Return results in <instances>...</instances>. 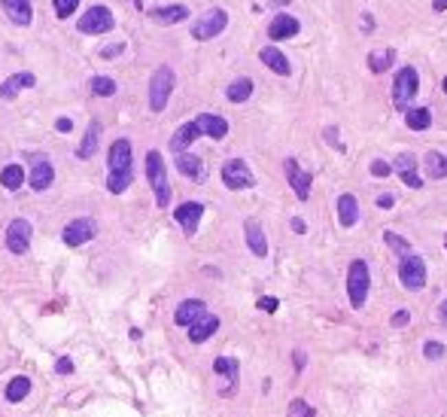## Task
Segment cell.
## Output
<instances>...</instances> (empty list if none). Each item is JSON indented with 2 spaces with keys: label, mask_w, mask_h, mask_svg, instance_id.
<instances>
[{
  "label": "cell",
  "mask_w": 447,
  "mask_h": 417,
  "mask_svg": "<svg viewBox=\"0 0 447 417\" xmlns=\"http://www.w3.org/2000/svg\"><path fill=\"white\" fill-rule=\"evenodd\" d=\"M201 137V128H198V122L195 119H192V122H186V125H180V128H176V134L174 137H170V150H174L176 155L180 153H186L192 144H195V140Z\"/></svg>",
  "instance_id": "cell-19"
},
{
  "label": "cell",
  "mask_w": 447,
  "mask_h": 417,
  "mask_svg": "<svg viewBox=\"0 0 447 417\" xmlns=\"http://www.w3.org/2000/svg\"><path fill=\"white\" fill-rule=\"evenodd\" d=\"M55 372H58V374H70V372H73V363H70L67 357H61L58 363H55Z\"/></svg>",
  "instance_id": "cell-44"
},
{
  "label": "cell",
  "mask_w": 447,
  "mask_h": 417,
  "mask_svg": "<svg viewBox=\"0 0 447 417\" xmlns=\"http://www.w3.org/2000/svg\"><path fill=\"white\" fill-rule=\"evenodd\" d=\"M170 91H174V70L161 65L149 80V107H152V113H161L168 107Z\"/></svg>",
  "instance_id": "cell-4"
},
{
  "label": "cell",
  "mask_w": 447,
  "mask_h": 417,
  "mask_svg": "<svg viewBox=\"0 0 447 417\" xmlns=\"http://www.w3.org/2000/svg\"><path fill=\"white\" fill-rule=\"evenodd\" d=\"M0 6H3V12L10 16V22H16V25H31V16H34V10H31V0H0Z\"/></svg>",
  "instance_id": "cell-24"
},
{
  "label": "cell",
  "mask_w": 447,
  "mask_h": 417,
  "mask_svg": "<svg viewBox=\"0 0 447 417\" xmlns=\"http://www.w3.org/2000/svg\"><path fill=\"white\" fill-rule=\"evenodd\" d=\"M89 89H91V95L110 98V95H116V80H110V76H91Z\"/></svg>",
  "instance_id": "cell-36"
},
{
  "label": "cell",
  "mask_w": 447,
  "mask_h": 417,
  "mask_svg": "<svg viewBox=\"0 0 447 417\" xmlns=\"http://www.w3.org/2000/svg\"><path fill=\"white\" fill-rule=\"evenodd\" d=\"M286 417H317V412H314V408H310L304 399H293V402H289Z\"/></svg>",
  "instance_id": "cell-38"
},
{
  "label": "cell",
  "mask_w": 447,
  "mask_h": 417,
  "mask_svg": "<svg viewBox=\"0 0 447 417\" xmlns=\"http://www.w3.org/2000/svg\"><path fill=\"white\" fill-rule=\"evenodd\" d=\"M174 216H176V223L183 225V232L192 238L198 232V223H201V216H204V204L201 201H186V204H180V207L174 210Z\"/></svg>",
  "instance_id": "cell-15"
},
{
  "label": "cell",
  "mask_w": 447,
  "mask_h": 417,
  "mask_svg": "<svg viewBox=\"0 0 447 417\" xmlns=\"http://www.w3.org/2000/svg\"><path fill=\"white\" fill-rule=\"evenodd\" d=\"M55 180V168L46 155H34L31 159V189L34 192H46Z\"/></svg>",
  "instance_id": "cell-14"
},
{
  "label": "cell",
  "mask_w": 447,
  "mask_h": 417,
  "mask_svg": "<svg viewBox=\"0 0 447 417\" xmlns=\"http://www.w3.org/2000/svg\"><path fill=\"white\" fill-rule=\"evenodd\" d=\"M250 95H253V80H250V76H238V80H234L231 86L225 89V98H229L231 104L250 101Z\"/></svg>",
  "instance_id": "cell-30"
},
{
  "label": "cell",
  "mask_w": 447,
  "mask_h": 417,
  "mask_svg": "<svg viewBox=\"0 0 447 417\" xmlns=\"http://www.w3.org/2000/svg\"><path fill=\"white\" fill-rule=\"evenodd\" d=\"M325 140H329L332 146H338V150L344 153V146H341V140H338V128H335V125H332V128H325Z\"/></svg>",
  "instance_id": "cell-45"
},
{
  "label": "cell",
  "mask_w": 447,
  "mask_h": 417,
  "mask_svg": "<svg viewBox=\"0 0 447 417\" xmlns=\"http://www.w3.org/2000/svg\"><path fill=\"white\" fill-rule=\"evenodd\" d=\"M404 125H408L411 131H426L432 125V113L429 107H414L404 113Z\"/></svg>",
  "instance_id": "cell-31"
},
{
  "label": "cell",
  "mask_w": 447,
  "mask_h": 417,
  "mask_svg": "<svg viewBox=\"0 0 447 417\" xmlns=\"http://www.w3.org/2000/svg\"><path fill=\"white\" fill-rule=\"evenodd\" d=\"M444 353H447V350H444L442 341H426V344H423V357H426V359H442Z\"/></svg>",
  "instance_id": "cell-39"
},
{
  "label": "cell",
  "mask_w": 447,
  "mask_h": 417,
  "mask_svg": "<svg viewBox=\"0 0 447 417\" xmlns=\"http://www.w3.org/2000/svg\"><path fill=\"white\" fill-rule=\"evenodd\" d=\"M6 247L16 256H25L27 247H31V223L27 220H12L6 225Z\"/></svg>",
  "instance_id": "cell-12"
},
{
  "label": "cell",
  "mask_w": 447,
  "mask_h": 417,
  "mask_svg": "<svg viewBox=\"0 0 447 417\" xmlns=\"http://www.w3.org/2000/svg\"><path fill=\"white\" fill-rule=\"evenodd\" d=\"M399 280H402L404 289H411V293L423 289L426 286V262H423V256H417V253L404 256L402 265H399Z\"/></svg>",
  "instance_id": "cell-9"
},
{
  "label": "cell",
  "mask_w": 447,
  "mask_h": 417,
  "mask_svg": "<svg viewBox=\"0 0 447 417\" xmlns=\"http://www.w3.org/2000/svg\"><path fill=\"white\" fill-rule=\"evenodd\" d=\"M131 140L119 137L116 144L110 146V155H106V165H110V177H106V189L113 195L125 192L134 180V165H131Z\"/></svg>",
  "instance_id": "cell-1"
},
{
  "label": "cell",
  "mask_w": 447,
  "mask_h": 417,
  "mask_svg": "<svg viewBox=\"0 0 447 417\" xmlns=\"http://www.w3.org/2000/svg\"><path fill=\"white\" fill-rule=\"evenodd\" d=\"M98 140H101V125L91 122L89 131H85V137H82V144H80V150H76V155H80V159H91L95 150H98Z\"/></svg>",
  "instance_id": "cell-34"
},
{
  "label": "cell",
  "mask_w": 447,
  "mask_h": 417,
  "mask_svg": "<svg viewBox=\"0 0 447 417\" xmlns=\"http://www.w3.org/2000/svg\"><path fill=\"white\" fill-rule=\"evenodd\" d=\"M438 320H442V326H447V299L438 305Z\"/></svg>",
  "instance_id": "cell-52"
},
{
  "label": "cell",
  "mask_w": 447,
  "mask_h": 417,
  "mask_svg": "<svg viewBox=\"0 0 447 417\" xmlns=\"http://www.w3.org/2000/svg\"><path fill=\"white\" fill-rule=\"evenodd\" d=\"M442 89H444V91H447V80H444V82H442Z\"/></svg>",
  "instance_id": "cell-55"
},
{
  "label": "cell",
  "mask_w": 447,
  "mask_h": 417,
  "mask_svg": "<svg viewBox=\"0 0 447 417\" xmlns=\"http://www.w3.org/2000/svg\"><path fill=\"white\" fill-rule=\"evenodd\" d=\"M259 58H262V65L271 67L274 74H280V76H289V74H293V65H289V58H286V55H283L277 46H265V49L259 52Z\"/></svg>",
  "instance_id": "cell-23"
},
{
  "label": "cell",
  "mask_w": 447,
  "mask_h": 417,
  "mask_svg": "<svg viewBox=\"0 0 447 417\" xmlns=\"http://www.w3.org/2000/svg\"><path fill=\"white\" fill-rule=\"evenodd\" d=\"M423 168H426V177H432V180H444L447 177V155L438 153V150H429L423 155Z\"/></svg>",
  "instance_id": "cell-28"
},
{
  "label": "cell",
  "mask_w": 447,
  "mask_h": 417,
  "mask_svg": "<svg viewBox=\"0 0 447 417\" xmlns=\"http://www.w3.org/2000/svg\"><path fill=\"white\" fill-rule=\"evenodd\" d=\"M362 27H365V31H374V19H371V12H362Z\"/></svg>",
  "instance_id": "cell-51"
},
{
  "label": "cell",
  "mask_w": 447,
  "mask_h": 417,
  "mask_svg": "<svg viewBox=\"0 0 447 417\" xmlns=\"http://www.w3.org/2000/svg\"><path fill=\"white\" fill-rule=\"evenodd\" d=\"M195 122H198V128H201V134H207L213 140H222L225 134H229V122H225L222 116H216V113H201Z\"/></svg>",
  "instance_id": "cell-20"
},
{
  "label": "cell",
  "mask_w": 447,
  "mask_h": 417,
  "mask_svg": "<svg viewBox=\"0 0 447 417\" xmlns=\"http://www.w3.org/2000/svg\"><path fill=\"white\" fill-rule=\"evenodd\" d=\"M293 363H295L298 372H304V365H308V357H304V350H295L293 353Z\"/></svg>",
  "instance_id": "cell-47"
},
{
  "label": "cell",
  "mask_w": 447,
  "mask_h": 417,
  "mask_svg": "<svg viewBox=\"0 0 447 417\" xmlns=\"http://www.w3.org/2000/svg\"><path fill=\"white\" fill-rule=\"evenodd\" d=\"M229 27V12L225 10H207L204 16H198L195 22H192V37L195 40H213L219 37V34Z\"/></svg>",
  "instance_id": "cell-6"
},
{
  "label": "cell",
  "mask_w": 447,
  "mask_h": 417,
  "mask_svg": "<svg viewBox=\"0 0 447 417\" xmlns=\"http://www.w3.org/2000/svg\"><path fill=\"white\" fill-rule=\"evenodd\" d=\"M274 3H289V0H274Z\"/></svg>",
  "instance_id": "cell-54"
},
{
  "label": "cell",
  "mask_w": 447,
  "mask_h": 417,
  "mask_svg": "<svg viewBox=\"0 0 447 417\" xmlns=\"http://www.w3.org/2000/svg\"><path fill=\"white\" fill-rule=\"evenodd\" d=\"M368 289H371V271H368L365 259H353L350 271H347V295H350V305L356 311L365 305Z\"/></svg>",
  "instance_id": "cell-3"
},
{
  "label": "cell",
  "mask_w": 447,
  "mask_h": 417,
  "mask_svg": "<svg viewBox=\"0 0 447 417\" xmlns=\"http://www.w3.org/2000/svg\"><path fill=\"white\" fill-rule=\"evenodd\" d=\"M95 235H98V223L89 220V216H80V220L67 223L64 225V232H61V238H64V244L67 247H82V244H89Z\"/></svg>",
  "instance_id": "cell-10"
},
{
  "label": "cell",
  "mask_w": 447,
  "mask_h": 417,
  "mask_svg": "<svg viewBox=\"0 0 447 417\" xmlns=\"http://www.w3.org/2000/svg\"><path fill=\"white\" fill-rule=\"evenodd\" d=\"M176 171H180L183 177H189V180L201 183L204 180V161L198 159V155H192V153H180L176 155Z\"/></svg>",
  "instance_id": "cell-27"
},
{
  "label": "cell",
  "mask_w": 447,
  "mask_h": 417,
  "mask_svg": "<svg viewBox=\"0 0 447 417\" xmlns=\"http://www.w3.org/2000/svg\"><path fill=\"white\" fill-rule=\"evenodd\" d=\"M34 86H37V76L34 74H27V70L25 74H12L6 82H0V98H16L21 89H34Z\"/></svg>",
  "instance_id": "cell-26"
},
{
  "label": "cell",
  "mask_w": 447,
  "mask_h": 417,
  "mask_svg": "<svg viewBox=\"0 0 447 417\" xmlns=\"http://www.w3.org/2000/svg\"><path fill=\"white\" fill-rule=\"evenodd\" d=\"M298 19L295 16H289V12H277L274 16V22L268 25V37L271 40H289V37H295L298 34Z\"/></svg>",
  "instance_id": "cell-17"
},
{
  "label": "cell",
  "mask_w": 447,
  "mask_h": 417,
  "mask_svg": "<svg viewBox=\"0 0 447 417\" xmlns=\"http://www.w3.org/2000/svg\"><path fill=\"white\" fill-rule=\"evenodd\" d=\"M417 165H420V161H417L414 153H399V155H396V161H393V171L402 177L404 186L420 189L423 180H420V174H417Z\"/></svg>",
  "instance_id": "cell-13"
},
{
  "label": "cell",
  "mask_w": 447,
  "mask_h": 417,
  "mask_svg": "<svg viewBox=\"0 0 447 417\" xmlns=\"http://www.w3.org/2000/svg\"><path fill=\"white\" fill-rule=\"evenodd\" d=\"M76 6H80V0H55V12H58L61 19L73 16V12H76Z\"/></svg>",
  "instance_id": "cell-40"
},
{
  "label": "cell",
  "mask_w": 447,
  "mask_h": 417,
  "mask_svg": "<svg viewBox=\"0 0 447 417\" xmlns=\"http://www.w3.org/2000/svg\"><path fill=\"white\" fill-rule=\"evenodd\" d=\"M149 19H152L155 25H180L189 19V6L183 3H170V6H155L152 12H149Z\"/></svg>",
  "instance_id": "cell-18"
},
{
  "label": "cell",
  "mask_w": 447,
  "mask_h": 417,
  "mask_svg": "<svg viewBox=\"0 0 447 417\" xmlns=\"http://www.w3.org/2000/svg\"><path fill=\"white\" fill-rule=\"evenodd\" d=\"M244 235H247V247L253 250V256L265 259L268 256V241H265V232L255 220H247L244 223Z\"/></svg>",
  "instance_id": "cell-21"
},
{
  "label": "cell",
  "mask_w": 447,
  "mask_h": 417,
  "mask_svg": "<svg viewBox=\"0 0 447 417\" xmlns=\"http://www.w3.org/2000/svg\"><path fill=\"white\" fill-rule=\"evenodd\" d=\"M417 89H420V76H417L414 67H402L393 80V104L399 110L408 113V104L417 98Z\"/></svg>",
  "instance_id": "cell-5"
},
{
  "label": "cell",
  "mask_w": 447,
  "mask_h": 417,
  "mask_svg": "<svg viewBox=\"0 0 447 417\" xmlns=\"http://www.w3.org/2000/svg\"><path fill=\"white\" fill-rule=\"evenodd\" d=\"M222 183L234 192H240V189H253L255 186V177L250 171V165H247L244 159H229L222 165Z\"/></svg>",
  "instance_id": "cell-8"
},
{
  "label": "cell",
  "mask_w": 447,
  "mask_h": 417,
  "mask_svg": "<svg viewBox=\"0 0 447 417\" xmlns=\"http://www.w3.org/2000/svg\"><path fill=\"white\" fill-rule=\"evenodd\" d=\"M201 317H207V308H204V302L201 299H186L180 308H176L174 320H176V326L192 329L198 320H201Z\"/></svg>",
  "instance_id": "cell-16"
},
{
  "label": "cell",
  "mask_w": 447,
  "mask_h": 417,
  "mask_svg": "<svg viewBox=\"0 0 447 417\" xmlns=\"http://www.w3.org/2000/svg\"><path fill=\"white\" fill-rule=\"evenodd\" d=\"M213 372H216L219 378L229 381V387L222 390V396H231L234 387H238V359L234 357H219L216 363H213Z\"/></svg>",
  "instance_id": "cell-25"
},
{
  "label": "cell",
  "mask_w": 447,
  "mask_h": 417,
  "mask_svg": "<svg viewBox=\"0 0 447 417\" xmlns=\"http://www.w3.org/2000/svg\"><path fill=\"white\" fill-rule=\"evenodd\" d=\"M259 308H262V311H268V314H274V311L280 308V302L271 299V295H262V299H259Z\"/></svg>",
  "instance_id": "cell-43"
},
{
  "label": "cell",
  "mask_w": 447,
  "mask_h": 417,
  "mask_svg": "<svg viewBox=\"0 0 447 417\" xmlns=\"http://www.w3.org/2000/svg\"><path fill=\"white\" fill-rule=\"evenodd\" d=\"M371 174L374 177H389V174H393V165H389V161H383V159H374L371 161Z\"/></svg>",
  "instance_id": "cell-41"
},
{
  "label": "cell",
  "mask_w": 447,
  "mask_h": 417,
  "mask_svg": "<svg viewBox=\"0 0 447 417\" xmlns=\"http://www.w3.org/2000/svg\"><path fill=\"white\" fill-rule=\"evenodd\" d=\"M122 52H125V43H110V46L101 49L104 58H116V55H122Z\"/></svg>",
  "instance_id": "cell-42"
},
{
  "label": "cell",
  "mask_w": 447,
  "mask_h": 417,
  "mask_svg": "<svg viewBox=\"0 0 447 417\" xmlns=\"http://www.w3.org/2000/svg\"><path fill=\"white\" fill-rule=\"evenodd\" d=\"M283 168H286V180H289V186H293V192L298 195V201H308L314 177L298 165V159H286V161H283Z\"/></svg>",
  "instance_id": "cell-11"
},
{
  "label": "cell",
  "mask_w": 447,
  "mask_h": 417,
  "mask_svg": "<svg viewBox=\"0 0 447 417\" xmlns=\"http://www.w3.org/2000/svg\"><path fill=\"white\" fill-rule=\"evenodd\" d=\"M55 128H58L61 134H70V131H73V122H70V119H58V122H55Z\"/></svg>",
  "instance_id": "cell-49"
},
{
  "label": "cell",
  "mask_w": 447,
  "mask_h": 417,
  "mask_svg": "<svg viewBox=\"0 0 447 417\" xmlns=\"http://www.w3.org/2000/svg\"><path fill=\"white\" fill-rule=\"evenodd\" d=\"M393 204H396V198L389 195V192H383V195L378 198V207H383V210H389V207H393Z\"/></svg>",
  "instance_id": "cell-48"
},
{
  "label": "cell",
  "mask_w": 447,
  "mask_h": 417,
  "mask_svg": "<svg viewBox=\"0 0 447 417\" xmlns=\"http://www.w3.org/2000/svg\"><path fill=\"white\" fill-rule=\"evenodd\" d=\"M408 320H411V314L408 311H399V314H393V326H408Z\"/></svg>",
  "instance_id": "cell-46"
},
{
  "label": "cell",
  "mask_w": 447,
  "mask_h": 417,
  "mask_svg": "<svg viewBox=\"0 0 447 417\" xmlns=\"http://www.w3.org/2000/svg\"><path fill=\"white\" fill-rule=\"evenodd\" d=\"M289 225H293V232H298V235H304V232H308V223H304V220H298V216H295V220L289 223Z\"/></svg>",
  "instance_id": "cell-50"
},
{
  "label": "cell",
  "mask_w": 447,
  "mask_h": 417,
  "mask_svg": "<svg viewBox=\"0 0 447 417\" xmlns=\"http://www.w3.org/2000/svg\"><path fill=\"white\" fill-rule=\"evenodd\" d=\"M146 180L155 192V204H159V207H168L170 204V183H168V171H165V159H161L159 150L146 153Z\"/></svg>",
  "instance_id": "cell-2"
},
{
  "label": "cell",
  "mask_w": 447,
  "mask_h": 417,
  "mask_svg": "<svg viewBox=\"0 0 447 417\" xmlns=\"http://www.w3.org/2000/svg\"><path fill=\"white\" fill-rule=\"evenodd\" d=\"M432 10H435V12H444V10H447V0H432Z\"/></svg>",
  "instance_id": "cell-53"
},
{
  "label": "cell",
  "mask_w": 447,
  "mask_h": 417,
  "mask_svg": "<svg viewBox=\"0 0 447 417\" xmlns=\"http://www.w3.org/2000/svg\"><path fill=\"white\" fill-rule=\"evenodd\" d=\"M383 241H387V247H393L396 253L404 259V256H411V244L404 241L402 235H396V232H383Z\"/></svg>",
  "instance_id": "cell-37"
},
{
  "label": "cell",
  "mask_w": 447,
  "mask_h": 417,
  "mask_svg": "<svg viewBox=\"0 0 447 417\" xmlns=\"http://www.w3.org/2000/svg\"><path fill=\"white\" fill-rule=\"evenodd\" d=\"M0 183H3V189L16 192V189L25 186V168L21 165H6L3 171H0Z\"/></svg>",
  "instance_id": "cell-33"
},
{
  "label": "cell",
  "mask_w": 447,
  "mask_h": 417,
  "mask_svg": "<svg viewBox=\"0 0 447 417\" xmlns=\"http://www.w3.org/2000/svg\"><path fill=\"white\" fill-rule=\"evenodd\" d=\"M393 65H396V49H383V52L368 55V70L371 74H387Z\"/></svg>",
  "instance_id": "cell-32"
},
{
  "label": "cell",
  "mask_w": 447,
  "mask_h": 417,
  "mask_svg": "<svg viewBox=\"0 0 447 417\" xmlns=\"http://www.w3.org/2000/svg\"><path fill=\"white\" fill-rule=\"evenodd\" d=\"M216 329H219V317H213V314L201 317V320H198L195 326L189 329V341H192V344H201V341H207V338H210Z\"/></svg>",
  "instance_id": "cell-29"
},
{
  "label": "cell",
  "mask_w": 447,
  "mask_h": 417,
  "mask_svg": "<svg viewBox=\"0 0 447 417\" xmlns=\"http://www.w3.org/2000/svg\"><path fill=\"white\" fill-rule=\"evenodd\" d=\"M338 223L344 225V229H353V225L359 223V201H356V195L344 192L338 198Z\"/></svg>",
  "instance_id": "cell-22"
},
{
  "label": "cell",
  "mask_w": 447,
  "mask_h": 417,
  "mask_svg": "<svg viewBox=\"0 0 447 417\" xmlns=\"http://www.w3.org/2000/svg\"><path fill=\"white\" fill-rule=\"evenodd\" d=\"M113 25H116V19H113L110 6H89V12L85 16H80V22H76V27H80V34H106L113 31Z\"/></svg>",
  "instance_id": "cell-7"
},
{
  "label": "cell",
  "mask_w": 447,
  "mask_h": 417,
  "mask_svg": "<svg viewBox=\"0 0 447 417\" xmlns=\"http://www.w3.org/2000/svg\"><path fill=\"white\" fill-rule=\"evenodd\" d=\"M27 393H31V381H27L25 374L12 378V381H10V387H6V399H10V402H21Z\"/></svg>",
  "instance_id": "cell-35"
}]
</instances>
